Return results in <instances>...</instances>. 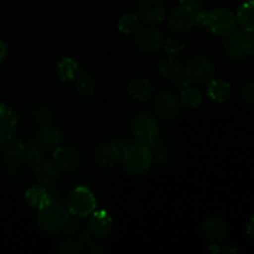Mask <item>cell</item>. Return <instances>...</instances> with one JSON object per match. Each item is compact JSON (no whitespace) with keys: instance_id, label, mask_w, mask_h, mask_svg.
Segmentation results:
<instances>
[{"instance_id":"cell-2","label":"cell","mask_w":254,"mask_h":254,"mask_svg":"<svg viewBox=\"0 0 254 254\" xmlns=\"http://www.w3.org/2000/svg\"><path fill=\"white\" fill-rule=\"evenodd\" d=\"M69 220V212L66 206L54 200L49 205L37 210V225L45 233L61 232Z\"/></svg>"},{"instance_id":"cell-5","label":"cell","mask_w":254,"mask_h":254,"mask_svg":"<svg viewBox=\"0 0 254 254\" xmlns=\"http://www.w3.org/2000/svg\"><path fill=\"white\" fill-rule=\"evenodd\" d=\"M254 51V37L247 31H233L227 35L225 52L233 60H245Z\"/></svg>"},{"instance_id":"cell-35","label":"cell","mask_w":254,"mask_h":254,"mask_svg":"<svg viewBox=\"0 0 254 254\" xmlns=\"http://www.w3.org/2000/svg\"><path fill=\"white\" fill-rule=\"evenodd\" d=\"M205 1L206 0H180V5H184V6L196 11V10L202 9Z\"/></svg>"},{"instance_id":"cell-38","label":"cell","mask_w":254,"mask_h":254,"mask_svg":"<svg viewBox=\"0 0 254 254\" xmlns=\"http://www.w3.org/2000/svg\"><path fill=\"white\" fill-rule=\"evenodd\" d=\"M88 251L91 253H103V252H106V250H104L103 247H99V246H97V247H96V245H94V243H92L91 248H89Z\"/></svg>"},{"instance_id":"cell-7","label":"cell","mask_w":254,"mask_h":254,"mask_svg":"<svg viewBox=\"0 0 254 254\" xmlns=\"http://www.w3.org/2000/svg\"><path fill=\"white\" fill-rule=\"evenodd\" d=\"M54 164L57 170L64 174H73L82 164V154L73 145H59L54 149Z\"/></svg>"},{"instance_id":"cell-34","label":"cell","mask_w":254,"mask_h":254,"mask_svg":"<svg viewBox=\"0 0 254 254\" xmlns=\"http://www.w3.org/2000/svg\"><path fill=\"white\" fill-rule=\"evenodd\" d=\"M191 83H192V81H191L190 77H189L185 72H183V73L179 74L176 78L173 79L174 87L178 89H181V91L185 88H188V87H190Z\"/></svg>"},{"instance_id":"cell-8","label":"cell","mask_w":254,"mask_h":254,"mask_svg":"<svg viewBox=\"0 0 254 254\" xmlns=\"http://www.w3.org/2000/svg\"><path fill=\"white\" fill-rule=\"evenodd\" d=\"M184 72L190 77L192 82L205 83L213 78L216 68L213 62L208 57L203 55H196L189 60L186 66L184 67Z\"/></svg>"},{"instance_id":"cell-37","label":"cell","mask_w":254,"mask_h":254,"mask_svg":"<svg viewBox=\"0 0 254 254\" xmlns=\"http://www.w3.org/2000/svg\"><path fill=\"white\" fill-rule=\"evenodd\" d=\"M247 235L248 237H250V240L254 243V216L251 218L250 223H248L247 226Z\"/></svg>"},{"instance_id":"cell-1","label":"cell","mask_w":254,"mask_h":254,"mask_svg":"<svg viewBox=\"0 0 254 254\" xmlns=\"http://www.w3.org/2000/svg\"><path fill=\"white\" fill-rule=\"evenodd\" d=\"M121 161L130 175L141 176L151 168L153 153L146 144L131 141L122 146Z\"/></svg>"},{"instance_id":"cell-4","label":"cell","mask_w":254,"mask_h":254,"mask_svg":"<svg viewBox=\"0 0 254 254\" xmlns=\"http://www.w3.org/2000/svg\"><path fill=\"white\" fill-rule=\"evenodd\" d=\"M131 131L136 141L153 145L158 139V122L149 112H139L131 121Z\"/></svg>"},{"instance_id":"cell-9","label":"cell","mask_w":254,"mask_h":254,"mask_svg":"<svg viewBox=\"0 0 254 254\" xmlns=\"http://www.w3.org/2000/svg\"><path fill=\"white\" fill-rule=\"evenodd\" d=\"M135 45L144 54H155L164 45V35L158 27L149 25L136 32Z\"/></svg>"},{"instance_id":"cell-21","label":"cell","mask_w":254,"mask_h":254,"mask_svg":"<svg viewBox=\"0 0 254 254\" xmlns=\"http://www.w3.org/2000/svg\"><path fill=\"white\" fill-rule=\"evenodd\" d=\"M154 86L146 78H134L128 84V94L136 102H145L153 96Z\"/></svg>"},{"instance_id":"cell-11","label":"cell","mask_w":254,"mask_h":254,"mask_svg":"<svg viewBox=\"0 0 254 254\" xmlns=\"http://www.w3.org/2000/svg\"><path fill=\"white\" fill-rule=\"evenodd\" d=\"M168 25L173 31L185 34L195 26V11L180 5L168 15Z\"/></svg>"},{"instance_id":"cell-13","label":"cell","mask_w":254,"mask_h":254,"mask_svg":"<svg viewBox=\"0 0 254 254\" xmlns=\"http://www.w3.org/2000/svg\"><path fill=\"white\" fill-rule=\"evenodd\" d=\"M25 148L26 145L24 141L21 139H15L14 136L2 143L1 153L7 169L14 170L21 165V161L24 160L25 156Z\"/></svg>"},{"instance_id":"cell-27","label":"cell","mask_w":254,"mask_h":254,"mask_svg":"<svg viewBox=\"0 0 254 254\" xmlns=\"http://www.w3.org/2000/svg\"><path fill=\"white\" fill-rule=\"evenodd\" d=\"M141 29V21L136 14H124L118 21V30L123 35H135Z\"/></svg>"},{"instance_id":"cell-29","label":"cell","mask_w":254,"mask_h":254,"mask_svg":"<svg viewBox=\"0 0 254 254\" xmlns=\"http://www.w3.org/2000/svg\"><path fill=\"white\" fill-rule=\"evenodd\" d=\"M185 47L184 42L181 41L180 39L178 37H169V39L164 40V45H163V49L164 52H165L168 56H176V55L181 54Z\"/></svg>"},{"instance_id":"cell-14","label":"cell","mask_w":254,"mask_h":254,"mask_svg":"<svg viewBox=\"0 0 254 254\" xmlns=\"http://www.w3.org/2000/svg\"><path fill=\"white\" fill-rule=\"evenodd\" d=\"M122 159V146L118 143H103L96 150V164L101 169H111Z\"/></svg>"},{"instance_id":"cell-16","label":"cell","mask_w":254,"mask_h":254,"mask_svg":"<svg viewBox=\"0 0 254 254\" xmlns=\"http://www.w3.org/2000/svg\"><path fill=\"white\" fill-rule=\"evenodd\" d=\"M30 168L34 171L35 179L40 185L52 186L59 180V170L55 166L54 161L46 158H41L36 163L32 164Z\"/></svg>"},{"instance_id":"cell-20","label":"cell","mask_w":254,"mask_h":254,"mask_svg":"<svg viewBox=\"0 0 254 254\" xmlns=\"http://www.w3.org/2000/svg\"><path fill=\"white\" fill-rule=\"evenodd\" d=\"M36 141L45 149H55L64 141V134L59 128L44 124L37 130Z\"/></svg>"},{"instance_id":"cell-23","label":"cell","mask_w":254,"mask_h":254,"mask_svg":"<svg viewBox=\"0 0 254 254\" xmlns=\"http://www.w3.org/2000/svg\"><path fill=\"white\" fill-rule=\"evenodd\" d=\"M73 81L76 84L77 92L83 98H91L96 93V82L87 69L79 68L78 73L76 74Z\"/></svg>"},{"instance_id":"cell-18","label":"cell","mask_w":254,"mask_h":254,"mask_svg":"<svg viewBox=\"0 0 254 254\" xmlns=\"http://www.w3.org/2000/svg\"><path fill=\"white\" fill-rule=\"evenodd\" d=\"M203 236L212 243H222L227 237V225L225 220L213 216L207 218L202 226Z\"/></svg>"},{"instance_id":"cell-12","label":"cell","mask_w":254,"mask_h":254,"mask_svg":"<svg viewBox=\"0 0 254 254\" xmlns=\"http://www.w3.org/2000/svg\"><path fill=\"white\" fill-rule=\"evenodd\" d=\"M180 101L178 97L170 92H163L158 94L154 102V109H155L156 116L160 117L165 121H171L175 118L180 112Z\"/></svg>"},{"instance_id":"cell-36","label":"cell","mask_w":254,"mask_h":254,"mask_svg":"<svg viewBox=\"0 0 254 254\" xmlns=\"http://www.w3.org/2000/svg\"><path fill=\"white\" fill-rule=\"evenodd\" d=\"M7 57V46L4 40L0 39V66L4 64V61Z\"/></svg>"},{"instance_id":"cell-33","label":"cell","mask_w":254,"mask_h":254,"mask_svg":"<svg viewBox=\"0 0 254 254\" xmlns=\"http://www.w3.org/2000/svg\"><path fill=\"white\" fill-rule=\"evenodd\" d=\"M208 15H210V11H206V10H203V9L196 10L195 11V26L200 27V29H205V27H207Z\"/></svg>"},{"instance_id":"cell-26","label":"cell","mask_w":254,"mask_h":254,"mask_svg":"<svg viewBox=\"0 0 254 254\" xmlns=\"http://www.w3.org/2000/svg\"><path fill=\"white\" fill-rule=\"evenodd\" d=\"M158 72L160 77L165 79H170L173 81L174 78L179 76L184 72V67L180 62L174 57H166V59L161 60L158 64Z\"/></svg>"},{"instance_id":"cell-32","label":"cell","mask_w":254,"mask_h":254,"mask_svg":"<svg viewBox=\"0 0 254 254\" xmlns=\"http://www.w3.org/2000/svg\"><path fill=\"white\" fill-rule=\"evenodd\" d=\"M242 97L246 103L254 107V81H250L243 86Z\"/></svg>"},{"instance_id":"cell-22","label":"cell","mask_w":254,"mask_h":254,"mask_svg":"<svg viewBox=\"0 0 254 254\" xmlns=\"http://www.w3.org/2000/svg\"><path fill=\"white\" fill-rule=\"evenodd\" d=\"M207 96L212 101L217 102V103H223L227 101L232 93V88H231L230 82L225 81V79H211L208 81L207 84Z\"/></svg>"},{"instance_id":"cell-10","label":"cell","mask_w":254,"mask_h":254,"mask_svg":"<svg viewBox=\"0 0 254 254\" xmlns=\"http://www.w3.org/2000/svg\"><path fill=\"white\" fill-rule=\"evenodd\" d=\"M136 15L146 25H158L166 16L165 5L161 0H141L136 7Z\"/></svg>"},{"instance_id":"cell-17","label":"cell","mask_w":254,"mask_h":254,"mask_svg":"<svg viewBox=\"0 0 254 254\" xmlns=\"http://www.w3.org/2000/svg\"><path fill=\"white\" fill-rule=\"evenodd\" d=\"M17 117L14 109L7 104H0V144L5 143L15 135Z\"/></svg>"},{"instance_id":"cell-30","label":"cell","mask_w":254,"mask_h":254,"mask_svg":"<svg viewBox=\"0 0 254 254\" xmlns=\"http://www.w3.org/2000/svg\"><path fill=\"white\" fill-rule=\"evenodd\" d=\"M83 242L74 240L64 241L57 247V252L61 254H79L83 252Z\"/></svg>"},{"instance_id":"cell-3","label":"cell","mask_w":254,"mask_h":254,"mask_svg":"<svg viewBox=\"0 0 254 254\" xmlns=\"http://www.w3.org/2000/svg\"><path fill=\"white\" fill-rule=\"evenodd\" d=\"M67 210L74 217H88L96 211L97 201L93 192L86 186H78L67 197Z\"/></svg>"},{"instance_id":"cell-19","label":"cell","mask_w":254,"mask_h":254,"mask_svg":"<svg viewBox=\"0 0 254 254\" xmlns=\"http://www.w3.org/2000/svg\"><path fill=\"white\" fill-rule=\"evenodd\" d=\"M25 200H26L27 205L36 208V210H40L41 207L52 202L55 197L51 191L47 190V186L39 184V185L27 189L26 192H25Z\"/></svg>"},{"instance_id":"cell-15","label":"cell","mask_w":254,"mask_h":254,"mask_svg":"<svg viewBox=\"0 0 254 254\" xmlns=\"http://www.w3.org/2000/svg\"><path fill=\"white\" fill-rule=\"evenodd\" d=\"M88 230L93 237L104 240L113 230V220L107 211H94L88 221Z\"/></svg>"},{"instance_id":"cell-24","label":"cell","mask_w":254,"mask_h":254,"mask_svg":"<svg viewBox=\"0 0 254 254\" xmlns=\"http://www.w3.org/2000/svg\"><path fill=\"white\" fill-rule=\"evenodd\" d=\"M79 64L72 57H62L55 67V72H56L57 77L61 79L62 82H71L73 81L76 74L79 71Z\"/></svg>"},{"instance_id":"cell-25","label":"cell","mask_w":254,"mask_h":254,"mask_svg":"<svg viewBox=\"0 0 254 254\" xmlns=\"http://www.w3.org/2000/svg\"><path fill=\"white\" fill-rule=\"evenodd\" d=\"M237 22L245 31L254 32V0H247L237 10Z\"/></svg>"},{"instance_id":"cell-31","label":"cell","mask_w":254,"mask_h":254,"mask_svg":"<svg viewBox=\"0 0 254 254\" xmlns=\"http://www.w3.org/2000/svg\"><path fill=\"white\" fill-rule=\"evenodd\" d=\"M32 119H34L36 123L41 124H49L50 119H51V111L47 107H35L34 111H32Z\"/></svg>"},{"instance_id":"cell-28","label":"cell","mask_w":254,"mask_h":254,"mask_svg":"<svg viewBox=\"0 0 254 254\" xmlns=\"http://www.w3.org/2000/svg\"><path fill=\"white\" fill-rule=\"evenodd\" d=\"M180 104L188 109H195L202 103V94L198 89L192 88V87H188V88L183 89L180 94Z\"/></svg>"},{"instance_id":"cell-6","label":"cell","mask_w":254,"mask_h":254,"mask_svg":"<svg viewBox=\"0 0 254 254\" xmlns=\"http://www.w3.org/2000/svg\"><path fill=\"white\" fill-rule=\"evenodd\" d=\"M237 16L227 7H217L208 15L207 27L217 36H227L237 27Z\"/></svg>"}]
</instances>
